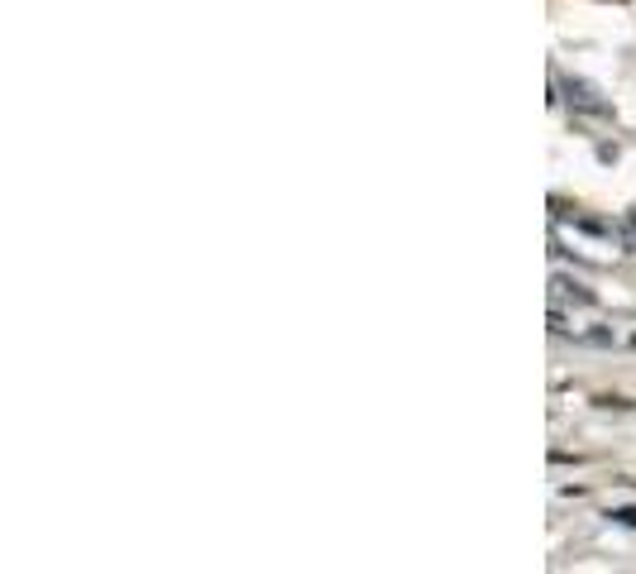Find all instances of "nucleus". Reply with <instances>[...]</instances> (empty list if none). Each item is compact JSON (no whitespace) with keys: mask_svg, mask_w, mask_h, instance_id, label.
Here are the masks:
<instances>
[{"mask_svg":"<svg viewBox=\"0 0 636 574\" xmlns=\"http://www.w3.org/2000/svg\"><path fill=\"white\" fill-rule=\"evenodd\" d=\"M627 249H636V216L627 221Z\"/></svg>","mask_w":636,"mask_h":574,"instance_id":"obj_3","label":"nucleus"},{"mask_svg":"<svg viewBox=\"0 0 636 574\" xmlns=\"http://www.w3.org/2000/svg\"><path fill=\"white\" fill-rule=\"evenodd\" d=\"M613 517H617V522H622V527H636V508H617Z\"/></svg>","mask_w":636,"mask_h":574,"instance_id":"obj_2","label":"nucleus"},{"mask_svg":"<svg viewBox=\"0 0 636 574\" xmlns=\"http://www.w3.org/2000/svg\"><path fill=\"white\" fill-rule=\"evenodd\" d=\"M565 91H570L565 101H570L574 111H584V115H608V111H613V106H608V101H598V91H593L589 82H579V77H570Z\"/></svg>","mask_w":636,"mask_h":574,"instance_id":"obj_1","label":"nucleus"}]
</instances>
